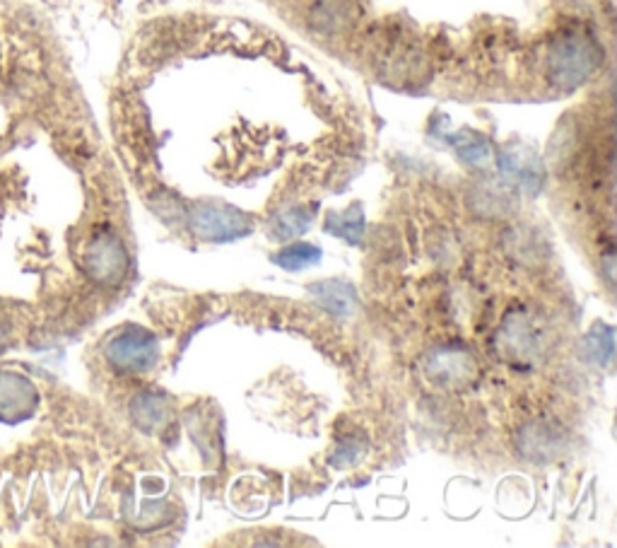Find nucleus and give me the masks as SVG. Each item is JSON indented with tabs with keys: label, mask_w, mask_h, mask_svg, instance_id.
Segmentation results:
<instances>
[{
	"label": "nucleus",
	"mask_w": 617,
	"mask_h": 548,
	"mask_svg": "<svg viewBox=\"0 0 617 548\" xmlns=\"http://www.w3.org/2000/svg\"><path fill=\"white\" fill-rule=\"evenodd\" d=\"M278 266L288 269V271H300L306 266H314L322 261V249L316 245H290V247H282L276 257H273Z\"/></svg>",
	"instance_id": "ddd939ff"
},
{
	"label": "nucleus",
	"mask_w": 617,
	"mask_h": 548,
	"mask_svg": "<svg viewBox=\"0 0 617 548\" xmlns=\"http://www.w3.org/2000/svg\"><path fill=\"white\" fill-rule=\"evenodd\" d=\"M601 44L586 32H565L547 49V78L559 90H574L598 71Z\"/></svg>",
	"instance_id": "f257e3e1"
},
{
	"label": "nucleus",
	"mask_w": 617,
	"mask_h": 548,
	"mask_svg": "<svg viewBox=\"0 0 617 548\" xmlns=\"http://www.w3.org/2000/svg\"><path fill=\"white\" fill-rule=\"evenodd\" d=\"M326 230L346 239L350 245H360L364 235V215L360 205H352L348 213H334L326 221Z\"/></svg>",
	"instance_id": "9b49d317"
},
{
	"label": "nucleus",
	"mask_w": 617,
	"mask_h": 548,
	"mask_svg": "<svg viewBox=\"0 0 617 548\" xmlns=\"http://www.w3.org/2000/svg\"><path fill=\"white\" fill-rule=\"evenodd\" d=\"M499 353L511 365H533L543 358L545 334L531 314L513 312L499 329Z\"/></svg>",
	"instance_id": "7ed1b4c3"
},
{
	"label": "nucleus",
	"mask_w": 617,
	"mask_h": 548,
	"mask_svg": "<svg viewBox=\"0 0 617 548\" xmlns=\"http://www.w3.org/2000/svg\"><path fill=\"white\" fill-rule=\"evenodd\" d=\"M314 221V211H306V205H297L285 213L276 215V223H273V235L278 239H292L297 235H302L308 225Z\"/></svg>",
	"instance_id": "f8f14e48"
},
{
	"label": "nucleus",
	"mask_w": 617,
	"mask_h": 548,
	"mask_svg": "<svg viewBox=\"0 0 617 548\" xmlns=\"http://www.w3.org/2000/svg\"><path fill=\"white\" fill-rule=\"evenodd\" d=\"M254 221L246 213L232 209V205H198L191 213V230L205 242H232V239L244 237Z\"/></svg>",
	"instance_id": "423d86ee"
},
{
	"label": "nucleus",
	"mask_w": 617,
	"mask_h": 548,
	"mask_svg": "<svg viewBox=\"0 0 617 548\" xmlns=\"http://www.w3.org/2000/svg\"><path fill=\"white\" fill-rule=\"evenodd\" d=\"M499 169L521 191L535 193L543 187V167L529 151H505L499 155Z\"/></svg>",
	"instance_id": "6e6552de"
},
{
	"label": "nucleus",
	"mask_w": 617,
	"mask_h": 548,
	"mask_svg": "<svg viewBox=\"0 0 617 548\" xmlns=\"http://www.w3.org/2000/svg\"><path fill=\"white\" fill-rule=\"evenodd\" d=\"M314 295L328 312H334L338 317H348L355 312L358 307V295L346 283H336V281L316 283Z\"/></svg>",
	"instance_id": "9d476101"
},
{
	"label": "nucleus",
	"mask_w": 617,
	"mask_h": 548,
	"mask_svg": "<svg viewBox=\"0 0 617 548\" xmlns=\"http://www.w3.org/2000/svg\"><path fill=\"white\" fill-rule=\"evenodd\" d=\"M584 356L593 365H608L613 360V329L610 326H593L591 334L584 338Z\"/></svg>",
	"instance_id": "4468645a"
},
{
	"label": "nucleus",
	"mask_w": 617,
	"mask_h": 548,
	"mask_svg": "<svg viewBox=\"0 0 617 548\" xmlns=\"http://www.w3.org/2000/svg\"><path fill=\"white\" fill-rule=\"evenodd\" d=\"M131 416L145 432L162 430L171 418V398L159 392H143L133 398Z\"/></svg>",
	"instance_id": "1a4fd4ad"
},
{
	"label": "nucleus",
	"mask_w": 617,
	"mask_h": 548,
	"mask_svg": "<svg viewBox=\"0 0 617 548\" xmlns=\"http://www.w3.org/2000/svg\"><path fill=\"white\" fill-rule=\"evenodd\" d=\"M422 372L434 386H441V390H463V386H471L477 380L480 368L475 356L465 346L447 344L427 353L425 362H422Z\"/></svg>",
	"instance_id": "f03ea898"
},
{
	"label": "nucleus",
	"mask_w": 617,
	"mask_h": 548,
	"mask_svg": "<svg viewBox=\"0 0 617 548\" xmlns=\"http://www.w3.org/2000/svg\"><path fill=\"white\" fill-rule=\"evenodd\" d=\"M157 358V338L143 326H125L107 344V360L119 372H147Z\"/></svg>",
	"instance_id": "20e7f679"
},
{
	"label": "nucleus",
	"mask_w": 617,
	"mask_h": 548,
	"mask_svg": "<svg viewBox=\"0 0 617 548\" xmlns=\"http://www.w3.org/2000/svg\"><path fill=\"white\" fill-rule=\"evenodd\" d=\"M37 390L25 377L3 372L0 374V420L5 424H20L34 414L37 408Z\"/></svg>",
	"instance_id": "0eeeda50"
},
{
	"label": "nucleus",
	"mask_w": 617,
	"mask_h": 548,
	"mask_svg": "<svg viewBox=\"0 0 617 548\" xmlns=\"http://www.w3.org/2000/svg\"><path fill=\"white\" fill-rule=\"evenodd\" d=\"M129 249L121 242V237L111 230H101L93 237L85 251L87 276L99 285H119L129 273Z\"/></svg>",
	"instance_id": "39448f33"
}]
</instances>
